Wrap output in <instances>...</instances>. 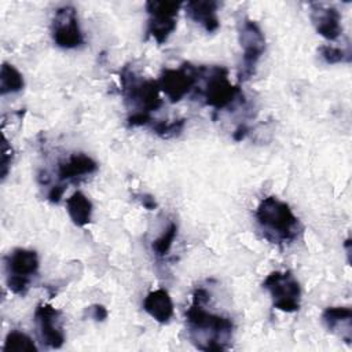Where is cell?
Masks as SVG:
<instances>
[{"mask_svg":"<svg viewBox=\"0 0 352 352\" xmlns=\"http://www.w3.org/2000/svg\"><path fill=\"white\" fill-rule=\"evenodd\" d=\"M66 190V186L65 184H56L54 187H51L50 192H48V199L52 202V204H58L63 195Z\"/></svg>","mask_w":352,"mask_h":352,"instance_id":"obj_25","label":"cell"},{"mask_svg":"<svg viewBox=\"0 0 352 352\" xmlns=\"http://www.w3.org/2000/svg\"><path fill=\"white\" fill-rule=\"evenodd\" d=\"M239 43L243 50L239 80L246 81L256 70V65L265 51V37L260 26L252 19H243L239 25Z\"/></svg>","mask_w":352,"mask_h":352,"instance_id":"obj_7","label":"cell"},{"mask_svg":"<svg viewBox=\"0 0 352 352\" xmlns=\"http://www.w3.org/2000/svg\"><path fill=\"white\" fill-rule=\"evenodd\" d=\"M199 78H204V88L198 94L204 98L205 104L216 111L230 109L239 99L243 100V94L238 85L228 81V70L223 66H199Z\"/></svg>","mask_w":352,"mask_h":352,"instance_id":"obj_3","label":"cell"},{"mask_svg":"<svg viewBox=\"0 0 352 352\" xmlns=\"http://www.w3.org/2000/svg\"><path fill=\"white\" fill-rule=\"evenodd\" d=\"M319 56L323 59L324 63L327 65H336V63H342V62H351V51L342 50L340 47L334 45H322L318 50Z\"/></svg>","mask_w":352,"mask_h":352,"instance_id":"obj_21","label":"cell"},{"mask_svg":"<svg viewBox=\"0 0 352 352\" xmlns=\"http://www.w3.org/2000/svg\"><path fill=\"white\" fill-rule=\"evenodd\" d=\"M248 132H249V128H248L246 125H239V126L234 131L232 138H234V140L241 142L242 139H245V136L248 135Z\"/></svg>","mask_w":352,"mask_h":352,"instance_id":"obj_27","label":"cell"},{"mask_svg":"<svg viewBox=\"0 0 352 352\" xmlns=\"http://www.w3.org/2000/svg\"><path fill=\"white\" fill-rule=\"evenodd\" d=\"M98 169V164L89 155L82 153L72 154L58 165V179L60 182H74L88 176Z\"/></svg>","mask_w":352,"mask_h":352,"instance_id":"obj_14","label":"cell"},{"mask_svg":"<svg viewBox=\"0 0 352 352\" xmlns=\"http://www.w3.org/2000/svg\"><path fill=\"white\" fill-rule=\"evenodd\" d=\"M51 32L54 43L60 48L73 50L84 44L77 11L73 6H62L55 11Z\"/></svg>","mask_w":352,"mask_h":352,"instance_id":"obj_10","label":"cell"},{"mask_svg":"<svg viewBox=\"0 0 352 352\" xmlns=\"http://www.w3.org/2000/svg\"><path fill=\"white\" fill-rule=\"evenodd\" d=\"M136 198H138L139 202H140L146 209H148V210H154V209L157 208V201H155V198H154L153 195H150V194H139V195H136Z\"/></svg>","mask_w":352,"mask_h":352,"instance_id":"obj_26","label":"cell"},{"mask_svg":"<svg viewBox=\"0 0 352 352\" xmlns=\"http://www.w3.org/2000/svg\"><path fill=\"white\" fill-rule=\"evenodd\" d=\"M4 352H37L38 348L34 341L19 330H11L3 345Z\"/></svg>","mask_w":352,"mask_h":352,"instance_id":"obj_19","label":"cell"},{"mask_svg":"<svg viewBox=\"0 0 352 352\" xmlns=\"http://www.w3.org/2000/svg\"><path fill=\"white\" fill-rule=\"evenodd\" d=\"M66 210L77 227H85L92 217V202L81 191L73 192L66 199Z\"/></svg>","mask_w":352,"mask_h":352,"instance_id":"obj_17","label":"cell"},{"mask_svg":"<svg viewBox=\"0 0 352 352\" xmlns=\"http://www.w3.org/2000/svg\"><path fill=\"white\" fill-rule=\"evenodd\" d=\"M186 125V118H180V120H173L170 122L168 121H157L154 125H153V131L161 136V138H165V139H169V138H173V136H177L180 135V132L183 131Z\"/></svg>","mask_w":352,"mask_h":352,"instance_id":"obj_22","label":"cell"},{"mask_svg":"<svg viewBox=\"0 0 352 352\" xmlns=\"http://www.w3.org/2000/svg\"><path fill=\"white\" fill-rule=\"evenodd\" d=\"M217 8L219 3L214 0H191L186 3L187 16L201 25L208 33L216 32L220 26Z\"/></svg>","mask_w":352,"mask_h":352,"instance_id":"obj_13","label":"cell"},{"mask_svg":"<svg viewBox=\"0 0 352 352\" xmlns=\"http://www.w3.org/2000/svg\"><path fill=\"white\" fill-rule=\"evenodd\" d=\"M38 334L47 348L58 349L65 344V333L60 324V311L50 304H40L34 311Z\"/></svg>","mask_w":352,"mask_h":352,"instance_id":"obj_11","label":"cell"},{"mask_svg":"<svg viewBox=\"0 0 352 352\" xmlns=\"http://www.w3.org/2000/svg\"><path fill=\"white\" fill-rule=\"evenodd\" d=\"M322 320L329 331L336 333L342 341L352 340V311L349 307H329L322 314Z\"/></svg>","mask_w":352,"mask_h":352,"instance_id":"obj_15","label":"cell"},{"mask_svg":"<svg viewBox=\"0 0 352 352\" xmlns=\"http://www.w3.org/2000/svg\"><path fill=\"white\" fill-rule=\"evenodd\" d=\"M199 81V67L186 62L177 69H164L158 81L160 89L172 103L180 102L187 94L195 89Z\"/></svg>","mask_w":352,"mask_h":352,"instance_id":"obj_9","label":"cell"},{"mask_svg":"<svg viewBox=\"0 0 352 352\" xmlns=\"http://www.w3.org/2000/svg\"><path fill=\"white\" fill-rule=\"evenodd\" d=\"M7 286L14 294L25 296L32 276L38 271V256L34 250L16 248L6 257Z\"/></svg>","mask_w":352,"mask_h":352,"instance_id":"obj_5","label":"cell"},{"mask_svg":"<svg viewBox=\"0 0 352 352\" xmlns=\"http://www.w3.org/2000/svg\"><path fill=\"white\" fill-rule=\"evenodd\" d=\"M12 147L8 146V142L7 139L4 138L3 140V147H1V179H6L7 173H8V169H10V165H11V161H12Z\"/></svg>","mask_w":352,"mask_h":352,"instance_id":"obj_23","label":"cell"},{"mask_svg":"<svg viewBox=\"0 0 352 352\" xmlns=\"http://www.w3.org/2000/svg\"><path fill=\"white\" fill-rule=\"evenodd\" d=\"M182 6L183 3L180 1H147V36H151L158 44H164L176 29L177 14Z\"/></svg>","mask_w":352,"mask_h":352,"instance_id":"obj_8","label":"cell"},{"mask_svg":"<svg viewBox=\"0 0 352 352\" xmlns=\"http://www.w3.org/2000/svg\"><path fill=\"white\" fill-rule=\"evenodd\" d=\"M177 236V224L175 221H170L168 224V227L164 230V232L153 241L151 243V249H153V253L158 257H164L169 253L175 239Z\"/></svg>","mask_w":352,"mask_h":352,"instance_id":"obj_20","label":"cell"},{"mask_svg":"<svg viewBox=\"0 0 352 352\" xmlns=\"http://www.w3.org/2000/svg\"><path fill=\"white\" fill-rule=\"evenodd\" d=\"M143 309L158 323H168L173 316V302L165 289L150 292L143 300Z\"/></svg>","mask_w":352,"mask_h":352,"instance_id":"obj_16","label":"cell"},{"mask_svg":"<svg viewBox=\"0 0 352 352\" xmlns=\"http://www.w3.org/2000/svg\"><path fill=\"white\" fill-rule=\"evenodd\" d=\"M209 294L199 287L192 294V304L186 311L187 329L191 341L201 351H224L228 348L234 323L230 318L209 312L204 305Z\"/></svg>","mask_w":352,"mask_h":352,"instance_id":"obj_1","label":"cell"},{"mask_svg":"<svg viewBox=\"0 0 352 352\" xmlns=\"http://www.w3.org/2000/svg\"><path fill=\"white\" fill-rule=\"evenodd\" d=\"M88 316H91L92 319H95L98 322H102L107 318V309L103 305H99V304L91 305L88 308Z\"/></svg>","mask_w":352,"mask_h":352,"instance_id":"obj_24","label":"cell"},{"mask_svg":"<svg viewBox=\"0 0 352 352\" xmlns=\"http://www.w3.org/2000/svg\"><path fill=\"white\" fill-rule=\"evenodd\" d=\"M23 76L19 73V70L11 63L4 62L0 70V94L7 95L19 92L23 89Z\"/></svg>","mask_w":352,"mask_h":352,"instance_id":"obj_18","label":"cell"},{"mask_svg":"<svg viewBox=\"0 0 352 352\" xmlns=\"http://www.w3.org/2000/svg\"><path fill=\"white\" fill-rule=\"evenodd\" d=\"M120 80L125 102L135 109L133 113L150 114L161 107L162 100L160 96L161 89L158 81L142 78L128 67L122 69L120 73Z\"/></svg>","mask_w":352,"mask_h":352,"instance_id":"obj_4","label":"cell"},{"mask_svg":"<svg viewBox=\"0 0 352 352\" xmlns=\"http://www.w3.org/2000/svg\"><path fill=\"white\" fill-rule=\"evenodd\" d=\"M309 7V16L316 32L327 40H337L342 33L341 15L338 10L322 3H311Z\"/></svg>","mask_w":352,"mask_h":352,"instance_id":"obj_12","label":"cell"},{"mask_svg":"<svg viewBox=\"0 0 352 352\" xmlns=\"http://www.w3.org/2000/svg\"><path fill=\"white\" fill-rule=\"evenodd\" d=\"M256 220L263 236L272 243H292L302 232V226L292 208L274 195L261 199L256 209Z\"/></svg>","mask_w":352,"mask_h":352,"instance_id":"obj_2","label":"cell"},{"mask_svg":"<svg viewBox=\"0 0 352 352\" xmlns=\"http://www.w3.org/2000/svg\"><path fill=\"white\" fill-rule=\"evenodd\" d=\"M263 287L270 293L274 308L287 314L300 309L301 289L290 271H272L264 279Z\"/></svg>","mask_w":352,"mask_h":352,"instance_id":"obj_6","label":"cell"}]
</instances>
